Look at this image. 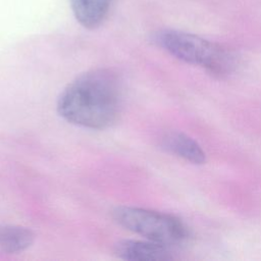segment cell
Listing matches in <instances>:
<instances>
[{"mask_svg": "<svg viewBox=\"0 0 261 261\" xmlns=\"http://www.w3.org/2000/svg\"><path fill=\"white\" fill-rule=\"evenodd\" d=\"M122 82L109 68L86 71L70 82L57 100V112L66 121L91 129H104L118 118Z\"/></svg>", "mask_w": 261, "mask_h": 261, "instance_id": "cell-1", "label": "cell"}, {"mask_svg": "<svg viewBox=\"0 0 261 261\" xmlns=\"http://www.w3.org/2000/svg\"><path fill=\"white\" fill-rule=\"evenodd\" d=\"M154 40L176 59L201 66L219 77L230 74L237 65L236 57L228 49L191 33L161 30Z\"/></svg>", "mask_w": 261, "mask_h": 261, "instance_id": "cell-2", "label": "cell"}, {"mask_svg": "<svg viewBox=\"0 0 261 261\" xmlns=\"http://www.w3.org/2000/svg\"><path fill=\"white\" fill-rule=\"evenodd\" d=\"M114 220L122 227L166 247L184 243L188 229L184 222L167 213L139 207L120 206L113 211Z\"/></svg>", "mask_w": 261, "mask_h": 261, "instance_id": "cell-3", "label": "cell"}, {"mask_svg": "<svg viewBox=\"0 0 261 261\" xmlns=\"http://www.w3.org/2000/svg\"><path fill=\"white\" fill-rule=\"evenodd\" d=\"M114 253L118 258L128 261H161L172 259L168 247L148 240L120 241L115 245Z\"/></svg>", "mask_w": 261, "mask_h": 261, "instance_id": "cell-4", "label": "cell"}, {"mask_svg": "<svg viewBox=\"0 0 261 261\" xmlns=\"http://www.w3.org/2000/svg\"><path fill=\"white\" fill-rule=\"evenodd\" d=\"M162 146L168 152L193 164H203L206 153L190 136L180 132H168L162 137Z\"/></svg>", "mask_w": 261, "mask_h": 261, "instance_id": "cell-5", "label": "cell"}, {"mask_svg": "<svg viewBox=\"0 0 261 261\" xmlns=\"http://www.w3.org/2000/svg\"><path fill=\"white\" fill-rule=\"evenodd\" d=\"M77 22L88 30L100 27L106 19L113 0H69Z\"/></svg>", "mask_w": 261, "mask_h": 261, "instance_id": "cell-6", "label": "cell"}, {"mask_svg": "<svg viewBox=\"0 0 261 261\" xmlns=\"http://www.w3.org/2000/svg\"><path fill=\"white\" fill-rule=\"evenodd\" d=\"M34 242L31 229L17 225L0 228V249L6 253H18L28 249Z\"/></svg>", "mask_w": 261, "mask_h": 261, "instance_id": "cell-7", "label": "cell"}]
</instances>
